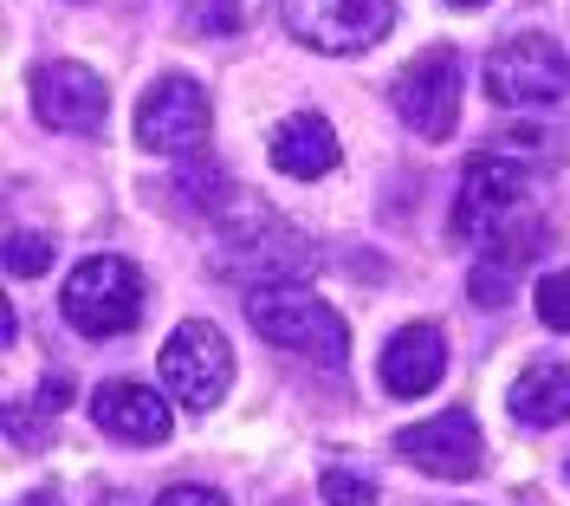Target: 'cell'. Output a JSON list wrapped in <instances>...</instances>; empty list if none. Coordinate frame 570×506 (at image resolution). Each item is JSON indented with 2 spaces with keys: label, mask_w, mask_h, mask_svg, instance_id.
Segmentation results:
<instances>
[{
  "label": "cell",
  "mask_w": 570,
  "mask_h": 506,
  "mask_svg": "<svg viewBox=\"0 0 570 506\" xmlns=\"http://www.w3.org/2000/svg\"><path fill=\"white\" fill-rule=\"evenodd\" d=\"M402 461H415L434 480H473L480 474V422L466 409H448V416H428V422H409L395 435Z\"/></svg>",
  "instance_id": "obj_9"
},
{
  "label": "cell",
  "mask_w": 570,
  "mask_h": 506,
  "mask_svg": "<svg viewBox=\"0 0 570 506\" xmlns=\"http://www.w3.org/2000/svg\"><path fill=\"white\" fill-rule=\"evenodd\" d=\"M395 117L428 137V144H448L454 124H461V46H428L415 52L402 78H395Z\"/></svg>",
  "instance_id": "obj_6"
},
{
  "label": "cell",
  "mask_w": 570,
  "mask_h": 506,
  "mask_svg": "<svg viewBox=\"0 0 570 506\" xmlns=\"http://www.w3.org/2000/svg\"><path fill=\"white\" fill-rule=\"evenodd\" d=\"M279 20L324 59H356L395 27V0H279Z\"/></svg>",
  "instance_id": "obj_4"
},
{
  "label": "cell",
  "mask_w": 570,
  "mask_h": 506,
  "mask_svg": "<svg viewBox=\"0 0 570 506\" xmlns=\"http://www.w3.org/2000/svg\"><path fill=\"white\" fill-rule=\"evenodd\" d=\"M91 422L105 435H117V441H169V429H176V409L156 397L149 383H130V377H117V383H98L91 390Z\"/></svg>",
  "instance_id": "obj_11"
},
{
  "label": "cell",
  "mask_w": 570,
  "mask_h": 506,
  "mask_svg": "<svg viewBox=\"0 0 570 506\" xmlns=\"http://www.w3.org/2000/svg\"><path fill=\"white\" fill-rule=\"evenodd\" d=\"M538 319L570 338V266H558V273L538 280Z\"/></svg>",
  "instance_id": "obj_17"
},
{
  "label": "cell",
  "mask_w": 570,
  "mask_h": 506,
  "mask_svg": "<svg viewBox=\"0 0 570 506\" xmlns=\"http://www.w3.org/2000/svg\"><path fill=\"white\" fill-rule=\"evenodd\" d=\"M247 319L266 344L279 351H298L312 363H344L351 358V325L337 319V305H324L318 292H305L298 280H279V286H253L247 292Z\"/></svg>",
  "instance_id": "obj_1"
},
{
  "label": "cell",
  "mask_w": 570,
  "mask_h": 506,
  "mask_svg": "<svg viewBox=\"0 0 570 506\" xmlns=\"http://www.w3.org/2000/svg\"><path fill=\"white\" fill-rule=\"evenodd\" d=\"M33 110L46 130H98L105 124V78L91 66L52 59L33 72Z\"/></svg>",
  "instance_id": "obj_10"
},
{
  "label": "cell",
  "mask_w": 570,
  "mask_h": 506,
  "mask_svg": "<svg viewBox=\"0 0 570 506\" xmlns=\"http://www.w3.org/2000/svg\"><path fill=\"white\" fill-rule=\"evenodd\" d=\"M532 247H538V227L487 241V247H480V260H473V280H466L473 305H505V299H512V280H519V266L532 260Z\"/></svg>",
  "instance_id": "obj_15"
},
{
  "label": "cell",
  "mask_w": 570,
  "mask_h": 506,
  "mask_svg": "<svg viewBox=\"0 0 570 506\" xmlns=\"http://www.w3.org/2000/svg\"><path fill=\"white\" fill-rule=\"evenodd\" d=\"M448 377V344H441V331L434 325H402L383 344V390L402 402L428 397L434 383Z\"/></svg>",
  "instance_id": "obj_12"
},
{
  "label": "cell",
  "mask_w": 570,
  "mask_h": 506,
  "mask_svg": "<svg viewBox=\"0 0 570 506\" xmlns=\"http://www.w3.org/2000/svg\"><path fill=\"white\" fill-rule=\"evenodd\" d=\"M505 409L525 429H558L570 422V363H525L505 390Z\"/></svg>",
  "instance_id": "obj_14"
},
{
  "label": "cell",
  "mask_w": 570,
  "mask_h": 506,
  "mask_svg": "<svg viewBox=\"0 0 570 506\" xmlns=\"http://www.w3.org/2000/svg\"><path fill=\"white\" fill-rule=\"evenodd\" d=\"M324 500L331 506H376V487L363 480V474H351V468H324Z\"/></svg>",
  "instance_id": "obj_19"
},
{
  "label": "cell",
  "mask_w": 570,
  "mask_h": 506,
  "mask_svg": "<svg viewBox=\"0 0 570 506\" xmlns=\"http://www.w3.org/2000/svg\"><path fill=\"white\" fill-rule=\"evenodd\" d=\"M163 383L181 409H214L234 383V344L208 319H181L163 344Z\"/></svg>",
  "instance_id": "obj_7"
},
{
  "label": "cell",
  "mask_w": 570,
  "mask_h": 506,
  "mask_svg": "<svg viewBox=\"0 0 570 506\" xmlns=\"http://www.w3.org/2000/svg\"><path fill=\"white\" fill-rule=\"evenodd\" d=\"M46 266H52V241H46V234H13V241H7V273H13V280H33Z\"/></svg>",
  "instance_id": "obj_18"
},
{
  "label": "cell",
  "mask_w": 570,
  "mask_h": 506,
  "mask_svg": "<svg viewBox=\"0 0 570 506\" xmlns=\"http://www.w3.org/2000/svg\"><path fill=\"white\" fill-rule=\"evenodd\" d=\"M176 195H195V208H208V215H227V208L240 202V195H234V176H227L214 156H202V149H195V163H181Z\"/></svg>",
  "instance_id": "obj_16"
},
{
  "label": "cell",
  "mask_w": 570,
  "mask_h": 506,
  "mask_svg": "<svg viewBox=\"0 0 570 506\" xmlns=\"http://www.w3.org/2000/svg\"><path fill=\"white\" fill-rule=\"evenodd\" d=\"M208 124H214V105H208V91L195 85V78H156L149 91H142V105H137V144L149 149V156H195L202 149V137H208Z\"/></svg>",
  "instance_id": "obj_8"
},
{
  "label": "cell",
  "mask_w": 570,
  "mask_h": 506,
  "mask_svg": "<svg viewBox=\"0 0 570 506\" xmlns=\"http://www.w3.org/2000/svg\"><path fill=\"white\" fill-rule=\"evenodd\" d=\"M20 506H66V500H59V494H27Z\"/></svg>",
  "instance_id": "obj_22"
},
{
  "label": "cell",
  "mask_w": 570,
  "mask_h": 506,
  "mask_svg": "<svg viewBox=\"0 0 570 506\" xmlns=\"http://www.w3.org/2000/svg\"><path fill=\"white\" fill-rule=\"evenodd\" d=\"M448 7H487V0H448Z\"/></svg>",
  "instance_id": "obj_23"
},
{
  "label": "cell",
  "mask_w": 570,
  "mask_h": 506,
  "mask_svg": "<svg viewBox=\"0 0 570 506\" xmlns=\"http://www.w3.org/2000/svg\"><path fill=\"white\" fill-rule=\"evenodd\" d=\"M156 506H227V500H220L214 487H169Z\"/></svg>",
  "instance_id": "obj_20"
},
{
  "label": "cell",
  "mask_w": 570,
  "mask_h": 506,
  "mask_svg": "<svg viewBox=\"0 0 570 506\" xmlns=\"http://www.w3.org/2000/svg\"><path fill=\"white\" fill-rule=\"evenodd\" d=\"M519 215H525V169L505 149H480L461 176V195H454V234L487 247L499 234H512Z\"/></svg>",
  "instance_id": "obj_5"
},
{
  "label": "cell",
  "mask_w": 570,
  "mask_h": 506,
  "mask_svg": "<svg viewBox=\"0 0 570 506\" xmlns=\"http://www.w3.org/2000/svg\"><path fill=\"white\" fill-rule=\"evenodd\" d=\"M66 325L85 338H124L142 325V273L124 253H91L66 280Z\"/></svg>",
  "instance_id": "obj_2"
},
{
  "label": "cell",
  "mask_w": 570,
  "mask_h": 506,
  "mask_svg": "<svg viewBox=\"0 0 570 506\" xmlns=\"http://www.w3.org/2000/svg\"><path fill=\"white\" fill-rule=\"evenodd\" d=\"M105 506H130V500H124V494H117V500H105Z\"/></svg>",
  "instance_id": "obj_24"
},
{
  "label": "cell",
  "mask_w": 570,
  "mask_h": 506,
  "mask_svg": "<svg viewBox=\"0 0 570 506\" xmlns=\"http://www.w3.org/2000/svg\"><path fill=\"white\" fill-rule=\"evenodd\" d=\"M337 130L324 124L318 110H298V117H285L279 130H273V169L279 176H298V182H318L337 169Z\"/></svg>",
  "instance_id": "obj_13"
},
{
  "label": "cell",
  "mask_w": 570,
  "mask_h": 506,
  "mask_svg": "<svg viewBox=\"0 0 570 506\" xmlns=\"http://www.w3.org/2000/svg\"><path fill=\"white\" fill-rule=\"evenodd\" d=\"M487 98L499 110H551L570 98V52L544 33L499 39L487 52Z\"/></svg>",
  "instance_id": "obj_3"
},
{
  "label": "cell",
  "mask_w": 570,
  "mask_h": 506,
  "mask_svg": "<svg viewBox=\"0 0 570 506\" xmlns=\"http://www.w3.org/2000/svg\"><path fill=\"white\" fill-rule=\"evenodd\" d=\"M234 7H240V0H214V7H208V27H214V33H220V27H234Z\"/></svg>",
  "instance_id": "obj_21"
}]
</instances>
